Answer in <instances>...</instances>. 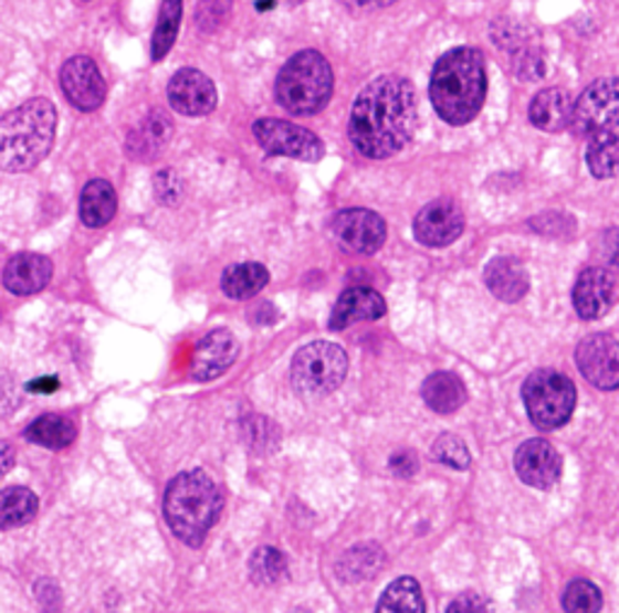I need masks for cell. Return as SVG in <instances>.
Instances as JSON below:
<instances>
[{
	"instance_id": "9a60e30c",
	"label": "cell",
	"mask_w": 619,
	"mask_h": 613,
	"mask_svg": "<svg viewBox=\"0 0 619 613\" xmlns=\"http://www.w3.org/2000/svg\"><path fill=\"white\" fill-rule=\"evenodd\" d=\"M515 472L527 486L547 490L562 476V456L547 440H527L515 452Z\"/></svg>"
},
{
	"instance_id": "6da1fadb",
	"label": "cell",
	"mask_w": 619,
	"mask_h": 613,
	"mask_svg": "<svg viewBox=\"0 0 619 613\" xmlns=\"http://www.w3.org/2000/svg\"><path fill=\"white\" fill-rule=\"evenodd\" d=\"M419 99L407 77L380 75L360 89L348 119V140L370 160L392 158L417 130Z\"/></svg>"
},
{
	"instance_id": "83f0119b",
	"label": "cell",
	"mask_w": 619,
	"mask_h": 613,
	"mask_svg": "<svg viewBox=\"0 0 619 613\" xmlns=\"http://www.w3.org/2000/svg\"><path fill=\"white\" fill-rule=\"evenodd\" d=\"M269 283V271L262 264H235L225 268L221 288L232 299H248L262 293Z\"/></svg>"
},
{
	"instance_id": "e0dca14e",
	"label": "cell",
	"mask_w": 619,
	"mask_h": 613,
	"mask_svg": "<svg viewBox=\"0 0 619 613\" xmlns=\"http://www.w3.org/2000/svg\"><path fill=\"white\" fill-rule=\"evenodd\" d=\"M615 305V278L610 271L590 266L580 271L574 285V307L580 319H600Z\"/></svg>"
},
{
	"instance_id": "4fadbf2b",
	"label": "cell",
	"mask_w": 619,
	"mask_h": 613,
	"mask_svg": "<svg viewBox=\"0 0 619 613\" xmlns=\"http://www.w3.org/2000/svg\"><path fill=\"white\" fill-rule=\"evenodd\" d=\"M167 99L177 114L206 116L216 109L218 93L209 75L197 68H182L172 75L167 85Z\"/></svg>"
},
{
	"instance_id": "836d02e7",
	"label": "cell",
	"mask_w": 619,
	"mask_h": 613,
	"mask_svg": "<svg viewBox=\"0 0 619 613\" xmlns=\"http://www.w3.org/2000/svg\"><path fill=\"white\" fill-rule=\"evenodd\" d=\"M513 68L518 73L521 81H539L545 75V61H542V51L537 46H523L515 51Z\"/></svg>"
},
{
	"instance_id": "f546056e",
	"label": "cell",
	"mask_w": 619,
	"mask_h": 613,
	"mask_svg": "<svg viewBox=\"0 0 619 613\" xmlns=\"http://www.w3.org/2000/svg\"><path fill=\"white\" fill-rule=\"evenodd\" d=\"M179 20H182V0H162L160 18L153 32V46H150L153 61H162L167 56V51L172 49L179 32Z\"/></svg>"
},
{
	"instance_id": "7a4b0ae2",
	"label": "cell",
	"mask_w": 619,
	"mask_h": 613,
	"mask_svg": "<svg viewBox=\"0 0 619 613\" xmlns=\"http://www.w3.org/2000/svg\"><path fill=\"white\" fill-rule=\"evenodd\" d=\"M431 102L436 114L450 126L470 124L482 112L486 97L484 56L476 49L460 46L438 59L431 73Z\"/></svg>"
},
{
	"instance_id": "ba28073f",
	"label": "cell",
	"mask_w": 619,
	"mask_h": 613,
	"mask_svg": "<svg viewBox=\"0 0 619 613\" xmlns=\"http://www.w3.org/2000/svg\"><path fill=\"white\" fill-rule=\"evenodd\" d=\"M254 138L269 155H283V158L317 162L325 155L322 140L298 124L281 119H260L254 126Z\"/></svg>"
},
{
	"instance_id": "d6a6232c",
	"label": "cell",
	"mask_w": 619,
	"mask_h": 613,
	"mask_svg": "<svg viewBox=\"0 0 619 613\" xmlns=\"http://www.w3.org/2000/svg\"><path fill=\"white\" fill-rule=\"evenodd\" d=\"M431 454L436 456L438 462L450 466V468H468L470 466V450L464 447V442L455 435H441L431 447Z\"/></svg>"
},
{
	"instance_id": "60d3db41",
	"label": "cell",
	"mask_w": 619,
	"mask_h": 613,
	"mask_svg": "<svg viewBox=\"0 0 619 613\" xmlns=\"http://www.w3.org/2000/svg\"><path fill=\"white\" fill-rule=\"evenodd\" d=\"M59 382L56 380H39L30 384V391H56Z\"/></svg>"
},
{
	"instance_id": "52a82bcc",
	"label": "cell",
	"mask_w": 619,
	"mask_h": 613,
	"mask_svg": "<svg viewBox=\"0 0 619 613\" xmlns=\"http://www.w3.org/2000/svg\"><path fill=\"white\" fill-rule=\"evenodd\" d=\"M348 370V358L337 344L315 341L303 346L293 358L291 377L305 397H322L339 389Z\"/></svg>"
},
{
	"instance_id": "484cf974",
	"label": "cell",
	"mask_w": 619,
	"mask_h": 613,
	"mask_svg": "<svg viewBox=\"0 0 619 613\" xmlns=\"http://www.w3.org/2000/svg\"><path fill=\"white\" fill-rule=\"evenodd\" d=\"M586 165L596 179H612L619 175V136L612 130L592 134L586 152Z\"/></svg>"
},
{
	"instance_id": "d4e9b609",
	"label": "cell",
	"mask_w": 619,
	"mask_h": 613,
	"mask_svg": "<svg viewBox=\"0 0 619 613\" xmlns=\"http://www.w3.org/2000/svg\"><path fill=\"white\" fill-rule=\"evenodd\" d=\"M24 437H28L32 445L46 447V450H66L73 445L77 437V427L73 421L63 419V415L46 413L42 419H36L30 423V427L24 430Z\"/></svg>"
},
{
	"instance_id": "74e56055",
	"label": "cell",
	"mask_w": 619,
	"mask_h": 613,
	"mask_svg": "<svg viewBox=\"0 0 619 613\" xmlns=\"http://www.w3.org/2000/svg\"><path fill=\"white\" fill-rule=\"evenodd\" d=\"M600 250H602V256L605 261H608L610 266L619 268V228H612L608 230L600 237Z\"/></svg>"
},
{
	"instance_id": "5b68a950",
	"label": "cell",
	"mask_w": 619,
	"mask_h": 613,
	"mask_svg": "<svg viewBox=\"0 0 619 613\" xmlns=\"http://www.w3.org/2000/svg\"><path fill=\"white\" fill-rule=\"evenodd\" d=\"M334 89L329 61L319 51H301L276 77V99L286 112L313 116L327 107Z\"/></svg>"
},
{
	"instance_id": "d6986e66",
	"label": "cell",
	"mask_w": 619,
	"mask_h": 613,
	"mask_svg": "<svg viewBox=\"0 0 619 613\" xmlns=\"http://www.w3.org/2000/svg\"><path fill=\"white\" fill-rule=\"evenodd\" d=\"M51 281V261L42 254H18L8 261L3 283L12 295H34Z\"/></svg>"
},
{
	"instance_id": "8fae6325",
	"label": "cell",
	"mask_w": 619,
	"mask_h": 613,
	"mask_svg": "<svg viewBox=\"0 0 619 613\" xmlns=\"http://www.w3.org/2000/svg\"><path fill=\"white\" fill-rule=\"evenodd\" d=\"M334 237L346 252L376 254L387 240L385 220L368 208H346L332 223Z\"/></svg>"
},
{
	"instance_id": "ffe728a7",
	"label": "cell",
	"mask_w": 619,
	"mask_h": 613,
	"mask_svg": "<svg viewBox=\"0 0 619 613\" xmlns=\"http://www.w3.org/2000/svg\"><path fill=\"white\" fill-rule=\"evenodd\" d=\"M574 119V102L562 87H549L537 93L531 102V121L547 134H559Z\"/></svg>"
},
{
	"instance_id": "7c38bea8",
	"label": "cell",
	"mask_w": 619,
	"mask_h": 613,
	"mask_svg": "<svg viewBox=\"0 0 619 613\" xmlns=\"http://www.w3.org/2000/svg\"><path fill=\"white\" fill-rule=\"evenodd\" d=\"M61 89L66 99L81 112H95L107 97V83L97 63L90 56H73L61 68Z\"/></svg>"
},
{
	"instance_id": "4316f807",
	"label": "cell",
	"mask_w": 619,
	"mask_h": 613,
	"mask_svg": "<svg viewBox=\"0 0 619 613\" xmlns=\"http://www.w3.org/2000/svg\"><path fill=\"white\" fill-rule=\"evenodd\" d=\"M39 512V498L30 488L12 486L0 490V529L28 525Z\"/></svg>"
},
{
	"instance_id": "7bdbcfd3",
	"label": "cell",
	"mask_w": 619,
	"mask_h": 613,
	"mask_svg": "<svg viewBox=\"0 0 619 613\" xmlns=\"http://www.w3.org/2000/svg\"><path fill=\"white\" fill-rule=\"evenodd\" d=\"M279 3H286V6H301L305 0H279Z\"/></svg>"
},
{
	"instance_id": "e575fe53",
	"label": "cell",
	"mask_w": 619,
	"mask_h": 613,
	"mask_svg": "<svg viewBox=\"0 0 619 613\" xmlns=\"http://www.w3.org/2000/svg\"><path fill=\"white\" fill-rule=\"evenodd\" d=\"M230 12V0H201L199 3V12H197V22L199 28L211 32L221 24Z\"/></svg>"
},
{
	"instance_id": "8d00e7d4",
	"label": "cell",
	"mask_w": 619,
	"mask_h": 613,
	"mask_svg": "<svg viewBox=\"0 0 619 613\" xmlns=\"http://www.w3.org/2000/svg\"><path fill=\"white\" fill-rule=\"evenodd\" d=\"M448 613H492V606H489L482 596L462 594L448 606Z\"/></svg>"
},
{
	"instance_id": "9c48e42d",
	"label": "cell",
	"mask_w": 619,
	"mask_h": 613,
	"mask_svg": "<svg viewBox=\"0 0 619 613\" xmlns=\"http://www.w3.org/2000/svg\"><path fill=\"white\" fill-rule=\"evenodd\" d=\"M571 126L586 136L619 126V77H602L584 89L574 104Z\"/></svg>"
},
{
	"instance_id": "ac0fdd59",
	"label": "cell",
	"mask_w": 619,
	"mask_h": 613,
	"mask_svg": "<svg viewBox=\"0 0 619 613\" xmlns=\"http://www.w3.org/2000/svg\"><path fill=\"white\" fill-rule=\"evenodd\" d=\"M387 311L385 299L378 290L373 288H348L339 295L337 305L332 309L329 326L334 331L346 329L356 321H373L380 319Z\"/></svg>"
},
{
	"instance_id": "277c9868",
	"label": "cell",
	"mask_w": 619,
	"mask_h": 613,
	"mask_svg": "<svg viewBox=\"0 0 619 613\" xmlns=\"http://www.w3.org/2000/svg\"><path fill=\"white\" fill-rule=\"evenodd\" d=\"M223 495L203 472H185L165 490V519L175 537L187 546H201L221 517Z\"/></svg>"
},
{
	"instance_id": "30bf717a",
	"label": "cell",
	"mask_w": 619,
	"mask_h": 613,
	"mask_svg": "<svg viewBox=\"0 0 619 613\" xmlns=\"http://www.w3.org/2000/svg\"><path fill=\"white\" fill-rule=\"evenodd\" d=\"M576 364L586 380L602 391L619 389V341L610 334H592L576 348Z\"/></svg>"
},
{
	"instance_id": "7402d4cb",
	"label": "cell",
	"mask_w": 619,
	"mask_h": 613,
	"mask_svg": "<svg viewBox=\"0 0 619 613\" xmlns=\"http://www.w3.org/2000/svg\"><path fill=\"white\" fill-rule=\"evenodd\" d=\"M172 136V124L162 112H153L148 119L140 124L136 130L128 136V152L132 158L138 160H150L158 158L160 150L167 146V140Z\"/></svg>"
},
{
	"instance_id": "3957f363",
	"label": "cell",
	"mask_w": 619,
	"mask_h": 613,
	"mask_svg": "<svg viewBox=\"0 0 619 613\" xmlns=\"http://www.w3.org/2000/svg\"><path fill=\"white\" fill-rule=\"evenodd\" d=\"M56 136V109L49 99H30L0 119V169L30 172L46 158Z\"/></svg>"
},
{
	"instance_id": "2e32d148",
	"label": "cell",
	"mask_w": 619,
	"mask_h": 613,
	"mask_svg": "<svg viewBox=\"0 0 619 613\" xmlns=\"http://www.w3.org/2000/svg\"><path fill=\"white\" fill-rule=\"evenodd\" d=\"M238 358L235 336L225 329H216L206 334L201 341L193 346L189 372L197 382H211L216 377L230 370V364Z\"/></svg>"
},
{
	"instance_id": "44dd1931",
	"label": "cell",
	"mask_w": 619,
	"mask_h": 613,
	"mask_svg": "<svg viewBox=\"0 0 619 613\" xmlns=\"http://www.w3.org/2000/svg\"><path fill=\"white\" fill-rule=\"evenodd\" d=\"M486 288L492 290L503 303H518V299L527 293V273L518 258L511 256H499L484 271Z\"/></svg>"
},
{
	"instance_id": "603a6c76",
	"label": "cell",
	"mask_w": 619,
	"mask_h": 613,
	"mask_svg": "<svg viewBox=\"0 0 619 613\" xmlns=\"http://www.w3.org/2000/svg\"><path fill=\"white\" fill-rule=\"evenodd\" d=\"M421 397L426 406L436 413H455L468 401V391H464L460 377L450 372H436L423 382Z\"/></svg>"
},
{
	"instance_id": "d590c367",
	"label": "cell",
	"mask_w": 619,
	"mask_h": 613,
	"mask_svg": "<svg viewBox=\"0 0 619 613\" xmlns=\"http://www.w3.org/2000/svg\"><path fill=\"white\" fill-rule=\"evenodd\" d=\"M155 193H158V199L165 205H172L179 201V195H182V184H179V179L172 169H162V172L155 177Z\"/></svg>"
},
{
	"instance_id": "cb8c5ba5",
	"label": "cell",
	"mask_w": 619,
	"mask_h": 613,
	"mask_svg": "<svg viewBox=\"0 0 619 613\" xmlns=\"http://www.w3.org/2000/svg\"><path fill=\"white\" fill-rule=\"evenodd\" d=\"M116 215V193L105 179H95L81 193V220L87 228H102Z\"/></svg>"
},
{
	"instance_id": "f1b7e54d",
	"label": "cell",
	"mask_w": 619,
	"mask_h": 613,
	"mask_svg": "<svg viewBox=\"0 0 619 613\" xmlns=\"http://www.w3.org/2000/svg\"><path fill=\"white\" fill-rule=\"evenodd\" d=\"M376 613H426L419 582L415 578H397L387 584Z\"/></svg>"
},
{
	"instance_id": "5bb4252c",
	"label": "cell",
	"mask_w": 619,
	"mask_h": 613,
	"mask_svg": "<svg viewBox=\"0 0 619 613\" xmlns=\"http://www.w3.org/2000/svg\"><path fill=\"white\" fill-rule=\"evenodd\" d=\"M464 230V215L455 201H433L423 205L415 220V237L423 246H448L453 244Z\"/></svg>"
},
{
	"instance_id": "1f68e13d",
	"label": "cell",
	"mask_w": 619,
	"mask_h": 613,
	"mask_svg": "<svg viewBox=\"0 0 619 613\" xmlns=\"http://www.w3.org/2000/svg\"><path fill=\"white\" fill-rule=\"evenodd\" d=\"M250 572L256 582L274 584L286 578V558L276 549H260L252 556Z\"/></svg>"
},
{
	"instance_id": "8992f818",
	"label": "cell",
	"mask_w": 619,
	"mask_h": 613,
	"mask_svg": "<svg viewBox=\"0 0 619 613\" xmlns=\"http://www.w3.org/2000/svg\"><path fill=\"white\" fill-rule=\"evenodd\" d=\"M523 401L537 427L554 430L569 423L576 406V389L562 372L535 370L523 384Z\"/></svg>"
},
{
	"instance_id": "ab89813d",
	"label": "cell",
	"mask_w": 619,
	"mask_h": 613,
	"mask_svg": "<svg viewBox=\"0 0 619 613\" xmlns=\"http://www.w3.org/2000/svg\"><path fill=\"white\" fill-rule=\"evenodd\" d=\"M15 464V447L10 445V442L0 440V474H6Z\"/></svg>"
},
{
	"instance_id": "4dcf8cb0",
	"label": "cell",
	"mask_w": 619,
	"mask_h": 613,
	"mask_svg": "<svg viewBox=\"0 0 619 613\" xmlns=\"http://www.w3.org/2000/svg\"><path fill=\"white\" fill-rule=\"evenodd\" d=\"M602 609V594L588 580H574L564 592L566 613H598Z\"/></svg>"
},
{
	"instance_id": "b9f144b4",
	"label": "cell",
	"mask_w": 619,
	"mask_h": 613,
	"mask_svg": "<svg viewBox=\"0 0 619 613\" xmlns=\"http://www.w3.org/2000/svg\"><path fill=\"white\" fill-rule=\"evenodd\" d=\"M354 3L360 8H385V6L397 3V0H354Z\"/></svg>"
},
{
	"instance_id": "f35d334b",
	"label": "cell",
	"mask_w": 619,
	"mask_h": 613,
	"mask_svg": "<svg viewBox=\"0 0 619 613\" xmlns=\"http://www.w3.org/2000/svg\"><path fill=\"white\" fill-rule=\"evenodd\" d=\"M392 472H395V474H399V476H409V474H415V472H417V462L411 459L409 454L392 456Z\"/></svg>"
}]
</instances>
